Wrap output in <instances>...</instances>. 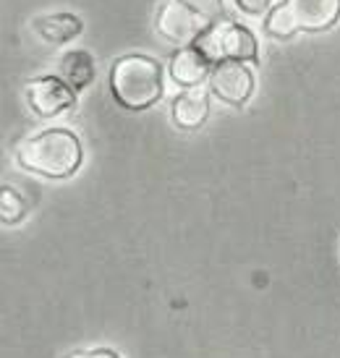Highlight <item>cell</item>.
<instances>
[{
    "label": "cell",
    "instance_id": "cell-12",
    "mask_svg": "<svg viewBox=\"0 0 340 358\" xmlns=\"http://www.w3.org/2000/svg\"><path fill=\"white\" fill-rule=\"evenodd\" d=\"M29 215V204L24 194L13 186H0V222L3 225H19Z\"/></svg>",
    "mask_w": 340,
    "mask_h": 358
},
{
    "label": "cell",
    "instance_id": "cell-7",
    "mask_svg": "<svg viewBox=\"0 0 340 358\" xmlns=\"http://www.w3.org/2000/svg\"><path fill=\"white\" fill-rule=\"evenodd\" d=\"M27 102L40 118H55L60 113L73 108V90L58 76H40L27 84Z\"/></svg>",
    "mask_w": 340,
    "mask_h": 358
},
{
    "label": "cell",
    "instance_id": "cell-1",
    "mask_svg": "<svg viewBox=\"0 0 340 358\" xmlns=\"http://www.w3.org/2000/svg\"><path fill=\"white\" fill-rule=\"evenodd\" d=\"M81 141L66 129H48L19 141L16 159L24 170L45 178H71L81 168Z\"/></svg>",
    "mask_w": 340,
    "mask_h": 358
},
{
    "label": "cell",
    "instance_id": "cell-10",
    "mask_svg": "<svg viewBox=\"0 0 340 358\" xmlns=\"http://www.w3.org/2000/svg\"><path fill=\"white\" fill-rule=\"evenodd\" d=\"M81 29L84 24L73 13H52V16H42L34 21V31L50 45H66L73 37H79Z\"/></svg>",
    "mask_w": 340,
    "mask_h": 358
},
{
    "label": "cell",
    "instance_id": "cell-6",
    "mask_svg": "<svg viewBox=\"0 0 340 358\" xmlns=\"http://www.w3.org/2000/svg\"><path fill=\"white\" fill-rule=\"evenodd\" d=\"M212 94L225 105L241 108L254 94V73L243 60H222L210 73Z\"/></svg>",
    "mask_w": 340,
    "mask_h": 358
},
{
    "label": "cell",
    "instance_id": "cell-3",
    "mask_svg": "<svg viewBox=\"0 0 340 358\" xmlns=\"http://www.w3.org/2000/svg\"><path fill=\"white\" fill-rule=\"evenodd\" d=\"M340 19V0H283L275 6L264 29L278 40H290L296 31H325Z\"/></svg>",
    "mask_w": 340,
    "mask_h": 358
},
{
    "label": "cell",
    "instance_id": "cell-5",
    "mask_svg": "<svg viewBox=\"0 0 340 358\" xmlns=\"http://www.w3.org/2000/svg\"><path fill=\"white\" fill-rule=\"evenodd\" d=\"M212 24V19L201 16L199 10L189 8L186 3L180 0H168L162 3L157 10V19H155V29L162 40H168L176 48H186L201 37V31Z\"/></svg>",
    "mask_w": 340,
    "mask_h": 358
},
{
    "label": "cell",
    "instance_id": "cell-9",
    "mask_svg": "<svg viewBox=\"0 0 340 358\" xmlns=\"http://www.w3.org/2000/svg\"><path fill=\"white\" fill-rule=\"evenodd\" d=\"M207 118H210V97H207V92L189 87L186 92L176 94V100H173V120H176L178 129L194 131L204 126Z\"/></svg>",
    "mask_w": 340,
    "mask_h": 358
},
{
    "label": "cell",
    "instance_id": "cell-13",
    "mask_svg": "<svg viewBox=\"0 0 340 358\" xmlns=\"http://www.w3.org/2000/svg\"><path fill=\"white\" fill-rule=\"evenodd\" d=\"M180 3H186L189 8L199 10L201 16H207V19H215L222 10V0H180Z\"/></svg>",
    "mask_w": 340,
    "mask_h": 358
},
{
    "label": "cell",
    "instance_id": "cell-11",
    "mask_svg": "<svg viewBox=\"0 0 340 358\" xmlns=\"http://www.w3.org/2000/svg\"><path fill=\"white\" fill-rule=\"evenodd\" d=\"M60 76L71 90H87L94 81V60L87 50H71L60 60Z\"/></svg>",
    "mask_w": 340,
    "mask_h": 358
},
{
    "label": "cell",
    "instance_id": "cell-8",
    "mask_svg": "<svg viewBox=\"0 0 340 358\" xmlns=\"http://www.w3.org/2000/svg\"><path fill=\"white\" fill-rule=\"evenodd\" d=\"M212 60L197 48V45H186L178 48L170 58V76L180 87H199L204 79H210Z\"/></svg>",
    "mask_w": 340,
    "mask_h": 358
},
{
    "label": "cell",
    "instance_id": "cell-14",
    "mask_svg": "<svg viewBox=\"0 0 340 358\" xmlns=\"http://www.w3.org/2000/svg\"><path fill=\"white\" fill-rule=\"evenodd\" d=\"M272 0H236V6H239L243 13H251V16H260L264 10L270 8Z\"/></svg>",
    "mask_w": 340,
    "mask_h": 358
},
{
    "label": "cell",
    "instance_id": "cell-4",
    "mask_svg": "<svg viewBox=\"0 0 340 358\" xmlns=\"http://www.w3.org/2000/svg\"><path fill=\"white\" fill-rule=\"evenodd\" d=\"M212 63L222 60H257V40L246 27L241 24H210L201 31V37L194 42Z\"/></svg>",
    "mask_w": 340,
    "mask_h": 358
},
{
    "label": "cell",
    "instance_id": "cell-2",
    "mask_svg": "<svg viewBox=\"0 0 340 358\" xmlns=\"http://www.w3.org/2000/svg\"><path fill=\"white\" fill-rule=\"evenodd\" d=\"M111 92L126 110H147L162 97V69L150 55H123L111 69Z\"/></svg>",
    "mask_w": 340,
    "mask_h": 358
},
{
    "label": "cell",
    "instance_id": "cell-15",
    "mask_svg": "<svg viewBox=\"0 0 340 358\" xmlns=\"http://www.w3.org/2000/svg\"><path fill=\"white\" fill-rule=\"evenodd\" d=\"M69 358H118V353L111 348H92V350H76Z\"/></svg>",
    "mask_w": 340,
    "mask_h": 358
}]
</instances>
